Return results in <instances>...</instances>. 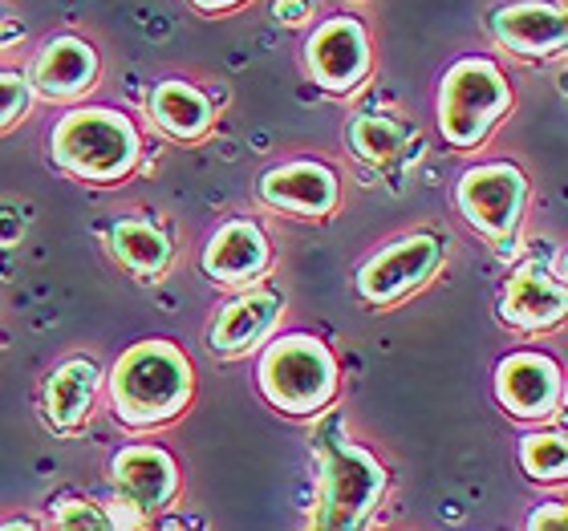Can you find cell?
<instances>
[{
  "label": "cell",
  "mask_w": 568,
  "mask_h": 531,
  "mask_svg": "<svg viewBox=\"0 0 568 531\" xmlns=\"http://www.w3.org/2000/svg\"><path fill=\"white\" fill-rule=\"evenodd\" d=\"M106 381L119 422L134 426V430L171 422L175 413H183L191 390H195L191 361L171 341H142L126 349L114 361Z\"/></svg>",
  "instance_id": "cell-1"
},
{
  "label": "cell",
  "mask_w": 568,
  "mask_h": 531,
  "mask_svg": "<svg viewBox=\"0 0 568 531\" xmlns=\"http://www.w3.org/2000/svg\"><path fill=\"white\" fill-rule=\"evenodd\" d=\"M49 154L65 175L82 183H119L139 163V131L126 114L110 106H78L58 119Z\"/></svg>",
  "instance_id": "cell-2"
},
{
  "label": "cell",
  "mask_w": 568,
  "mask_h": 531,
  "mask_svg": "<svg viewBox=\"0 0 568 531\" xmlns=\"http://www.w3.org/2000/svg\"><path fill=\"white\" fill-rule=\"evenodd\" d=\"M261 394L276 410L308 418L321 413L337 394V361L329 345L308 337V333H284L273 345H264L261 366H256Z\"/></svg>",
  "instance_id": "cell-3"
},
{
  "label": "cell",
  "mask_w": 568,
  "mask_h": 531,
  "mask_svg": "<svg viewBox=\"0 0 568 531\" xmlns=\"http://www.w3.org/2000/svg\"><path fill=\"white\" fill-rule=\"evenodd\" d=\"M511 110V85L496 61L463 58L443 73L438 85V131L450 146L471 151Z\"/></svg>",
  "instance_id": "cell-4"
},
{
  "label": "cell",
  "mask_w": 568,
  "mask_h": 531,
  "mask_svg": "<svg viewBox=\"0 0 568 531\" xmlns=\"http://www.w3.org/2000/svg\"><path fill=\"white\" fill-rule=\"evenodd\" d=\"M386 491L382 462L349 438L321 442V483H317V528H362L374 515Z\"/></svg>",
  "instance_id": "cell-5"
},
{
  "label": "cell",
  "mask_w": 568,
  "mask_h": 531,
  "mask_svg": "<svg viewBox=\"0 0 568 531\" xmlns=\"http://www.w3.org/2000/svg\"><path fill=\"white\" fill-rule=\"evenodd\" d=\"M455 203H459V215L475 232L504 239L524 219L528 178H524L520 166L511 163H479L471 171H463L459 187H455Z\"/></svg>",
  "instance_id": "cell-6"
},
{
  "label": "cell",
  "mask_w": 568,
  "mask_h": 531,
  "mask_svg": "<svg viewBox=\"0 0 568 531\" xmlns=\"http://www.w3.org/2000/svg\"><path fill=\"white\" fill-rule=\"evenodd\" d=\"M443 264V244L426 232L403 236L386 244L382 252H374L362 272H357V293L366 296L369 305H398L403 296H410L415 288H423Z\"/></svg>",
  "instance_id": "cell-7"
},
{
  "label": "cell",
  "mask_w": 568,
  "mask_h": 531,
  "mask_svg": "<svg viewBox=\"0 0 568 531\" xmlns=\"http://www.w3.org/2000/svg\"><path fill=\"white\" fill-rule=\"evenodd\" d=\"M369 65H374V53H369V37L357 17H329L305 41L308 78L329 94L357 90L369 78Z\"/></svg>",
  "instance_id": "cell-8"
},
{
  "label": "cell",
  "mask_w": 568,
  "mask_h": 531,
  "mask_svg": "<svg viewBox=\"0 0 568 531\" xmlns=\"http://www.w3.org/2000/svg\"><path fill=\"white\" fill-rule=\"evenodd\" d=\"M560 366L552 357L520 349L496 366V398L511 418H548L560 410Z\"/></svg>",
  "instance_id": "cell-9"
},
{
  "label": "cell",
  "mask_w": 568,
  "mask_h": 531,
  "mask_svg": "<svg viewBox=\"0 0 568 531\" xmlns=\"http://www.w3.org/2000/svg\"><path fill=\"white\" fill-rule=\"evenodd\" d=\"M261 200L276 212L288 215H305V219H325V215L337 212V200H342V183H337V171L325 163H313V159H293V163L273 166L268 175L261 178Z\"/></svg>",
  "instance_id": "cell-10"
},
{
  "label": "cell",
  "mask_w": 568,
  "mask_h": 531,
  "mask_svg": "<svg viewBox=\"0 0 568 531\" xmlns=\"http://www.w3.org/2000/svg\"><path fill=\"white\" fill-rule=\"evenodd\" d=\"M568 308V293L560 272H552L545 261H528L511 272L508 288L499 296V317L504 325L520 333H545L560 325Z\"/></svg>",
  "instance_id": "cell-11"
},
{
  "label": "cell",
  "mask_w": 568,
  "mask_h": 531,
  "mask_svg": "<svg viewBox=\"0 0 568 531\" xmlns=\"http://www.w3.org/2000/svg\"><path fill=\"white\" fill-rule=\"evenodd\" d=\"M491 37L516 58H560L568 41L565 9L552 0H511L491 12Z\"/></svg>",
  "instance_id": "cell-12"
},
{
  "label": "cell",
  "mask_w": 568,
  "mask_h": 531,
  "mask_svg": "<svg viewBox=\"0 0 568 531\" xmlns=\"http://www.w3.org/2000/svg\"><path fill=\"white\" fill-rule=\"evenodd\" d=\"M268 236L261 232V224L252 219H227L212 232L207 248L200 256V268L207 272V280L224 284V288H244L256 284L268 272Z\"/></svg>",
  "instance_id": "cell-13"
},
{
  "label": "cell",
  "mask_w": 568,
  "mask_h": 531,
  "mask_svg": "<svg viewBox=\"0 0 568 531\" xmlns=\"http://www.w3.org/2000/svg\"><path fill=\"white\" fill-rule=\"evenodd\" d=\"M119 499L139 515L171 508V499L179 491V467L163 447H126L110 462Z\"/></svg>",
  "instance_id": "cell-14"
},
{
  "label": "cell",
  "mask_w": 568,
  "mask_h": 531,
  "mask_svg": "<svg viewBox=\"0 0 568 531\" xmlns=\"http://www.w3.org/2000/svg\"><path fill=\"white\" fill-rule=\"evenodd\" d=\"M98 82V49L90 41L73 33L49 37L45 45L37 49L33 70H29V85L49 102H70L82 98L85 90H94Z\"/></svg>",
  "instance_id": "cell-15"
},
{
  "label": "cell",
  "mask_w": 568,
  "mask_h": 531,
  "mask_svg": "<svg viewBox=\"0 0 568 531\" xmlns=\"http://www.w3.org/2000/svg\"><path fill=\"white\" fill-rule=\"evenodd\" d=\"M276 320H281V293L273 288H252L240 293L236 300H227L220 308V317L212 325V349L220 357H240L261 349L273 337Z\"/></svg>",
  "instance_id": "cell-16"
},
{
  "label": "cell",
  "mask_w": 568,
  "mask_h": 531,
  "mask_svg": "<svg viewBox=\"0 0 568 531\" xmlns=\"http://www.w3.org/2000/svg\"><path fill=\"white\" fill-rule=\"evenodd\" d=\"M98 386H102V374L90 357H70L61 361L45 381V418L49 426L58 430H73V426L85 422V413L94 410Z\"/></svg>",
  "instance_id": "cell-17"
},
{
  "label": "cell",
  "mask_w": 568,
  "mask_h": 531,
  "mask_svg": "<svg viewBox=\"0 0 568 531\" xmlns=\"http://www.w3.org/2000/svg\"><path fill=\"white\" fill-rule=\"evenodd\" d=\"M151 119L163 126L171 139H200L212 126V102L203 98V90H195L191 82H159L151 90Z\"/></svg>",
  "instance_id": "cell-18"
},
{
  "label": "cell",
  "mask_w": 568,
  "mask_h": 531,
  "mask_svg": "<svg viewBox=\"0 0 568 531\" xmlns=\"http://www.w3.org/2000/svg\"><path fill=\"white\" fill-rule=\"evenodd\" d=\"M110 248H114L122 268H131L142 280L163 276L166 264H171V239L154 224H146V219H122V224H114Z\"/></svg>",
  "instance_id": "cell-19"
},
{
  "label": "cell",
  "mask_w": 568,
  "mask_h": 531,
  "mask_svg": "<svg viewBox=\"0 0 568 531\" xmlns=\"http://www.w3.org/2000/svg\"><path fill=\"white\" fill-rule=\"evenodd\" d=\"M349 151L362 163H394L406 151V126L390 114H357L349 122Z\"/></svg>",
  "instance_id": "cell-20"
},
{
  "label": "cell",
  "mask_w": 568,
  "mask_h": 531,
  "mask_svg": "<svg viewBox=\"0 0 568 531\" xmlns=\"http://www.w3.org/2000/svg\"><path fill=\"white\" fill-rule=\"evenodd\" d=\"M520 467L528 471V479L536 483H560L568 474V447L565 435H548L536 430L520 442Z\"/></svg>",
  "instance_id": "cell-21"
},
{
  "label": "cell",
  "mask_w": 568,
  "mask_h": 531,
  "mask_svg": "<svg viewBox=\"0 0 568 531\" xmlns=\"http://www.w3.org/2000/svg\"><path fill=\"white\" fill-rule=\"evenodd\" d=\"M33 106V85L17 70H0V131H12Z\"/></svg>",
  "instance_id": "cell-22"
},
{
  "label": "cell",
  "mask_w": 568,
  "mask_h": 531,
  "mask_svg": "<svg viewBox=\"0 0 568 531\" xmlns=\"http://www.w3.org/2000/svg\"><path fill=\"white\" fill-rule=\"evenodd\" d=\"M53 523L58 528H114L110 515L98 503H82V499H73V503H61L53 511Z\"/></svg>",
  "instance_id": "cell-23"
},
{
  "label": "cell",
  "mask_w": 568,
  "mask_h": 531,
  "mask_svg": "<svg viewBox=\"0 0 568 531\" xmlns=\"http://www.w3.org/2000/svg\"><path fill=\"white\" fill-rule=\"evenodd\" d=\"M565 503H540V508L532 511V520H528V528L532 531H565Z\"/></svg>",
  "instance_id": "cell-24"
},
{
  "label": "cell",
  "mask_w": 568,
  "mask_h": 531,
  "mask_svg": "<svg viewBox=\"0 0 568 531\" xmlns=\"http://www.w3.org/2000/svg\"><path fill=\"white\" fill-rule=\"evenodd\" d=\"M273 17L281 24H305L313 9H308V0H273Z\"/></svg>",
  "instance_id": "cell-25"
},
{
  "label": "cell",
  "mask_w": 568,
  "mask_h": 531,
  "mask_svg": "<svg viewBox=\"0 0 568 531\" xmlns=\"http://www.w3.org/2000/svg\"><path fill=\"white\" fill-rule=\"evenodd\" d=\"M200 12H227V9H240L244 0H191Z\"/></svg>",
  "instance_id": "cell-26"
},
{
  "label": "cell",
  "mask_w": 568,
  "mask_h": 531,
  "mask_svg": "<svg viewBox=\"0 0 568 531\" xmlns=\"http://www.w3.org/2000/svg\"><path fill=\"white\" fill-rule=\"evenodd\" d=\"M12 37H17V24H12L9 17H4V12H0V49L9 45Z\"/></svg>",
  "instance_id": "cell-27"
}]
</instances>
